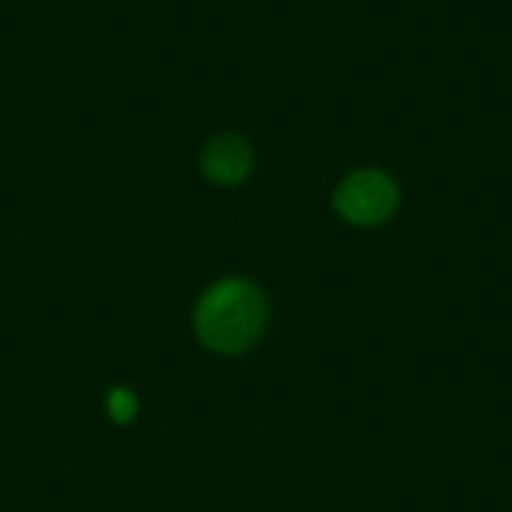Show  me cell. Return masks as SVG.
<instances>
[{
  "mask_svg": "<svg viewBox=\"0 0 512 512\" xmlns=\"http://www.w3.org/2000/svg\"><path fill=\"white\" fill-rule=\"evenodd\" d=\"M135 414H138V399L126 387H117L108 393V417L114 423H129Z\"/></svg>",
  "mask_w": 512,
  "mask_h": 512,
  "instance_id": "obj_4",
  "label": "cell"
},
{
  "mask_svg": "<svg viewBox=\"0 0 512 512\" xmlns=\"http://www.w3.org/2000/svg\"><path fill=\"white\" fill-rule=\"evenodd\" d=\"M267 297L249 279H222L195 306V333L216 354L249 351L267 327Z\"/></svg>",
  "mask_w": 512,
  "mask_h": 512,
  "instance_id": "obj_1",
  "label": "cell"
},
{
  "mask_svg": "<svg viewBox=\"0 0 512 512\" xmlns=\"http://www.w3.org/2000/svg\"><path fill=\"white\" fill-rule=\"evenodd\" d=\"M198 165L210 183L240 186L255 168V150L240 132H219L201 147Z\"/></svg>",
  "mask_w": 512,
  "mask_h": 512,
  "instance_id": "obj_3",
  "label": "cell"
},
{
  "mask_svg": "<svg viewBox=\"0 0 512 512\" xmlns=\"http://www.w3.org/2000/svg\"><path fill=\"white\" fill-rule=\"evenodd\" d=\"M399 183L381 168H357L339 180L333 192V210L339 219L357 228H375L393 219L399 210Z\"/></svg>",
  "mask_w": 512,
  "mask_h": 512,
  "instance_id": "obj_2",
  "label": "cell"
}]
</instances>
